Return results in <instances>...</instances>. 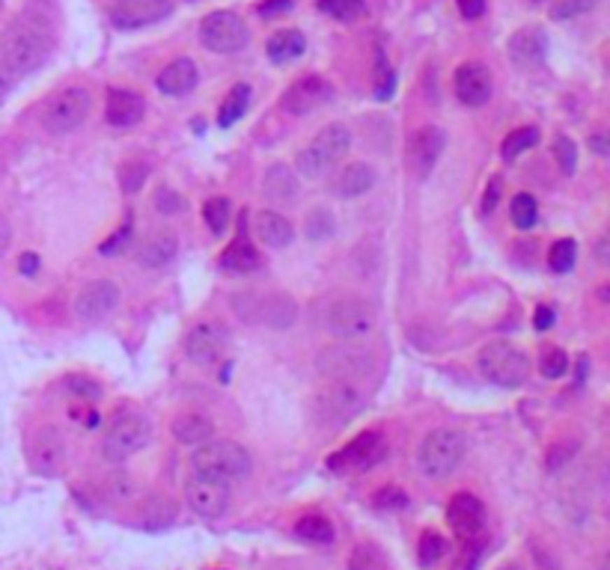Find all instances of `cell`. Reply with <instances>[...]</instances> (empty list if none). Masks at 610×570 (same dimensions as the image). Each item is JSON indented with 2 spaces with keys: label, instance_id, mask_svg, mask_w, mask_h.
I'll use <instances>...</instances> for the list:
<instances>
[{
  "label": "cell",
  "instance_id": "21",
  "mask_svg": "<svg viewBox=\"0 0 610 570\" xmlns=\"http://www.w3.org/2000/svg\"><path fill=\"white\" fill-rule=\"evenodd\" d=\"M170 9H173L170 0H116L111 6V21L122 30L146 27V24L167 18Z\"/></svg>",
  "mask_w": 610,
  "mask_h": 570
},
{
  "label": "cell",
  "instance_id": "25",
  "mask_svg": "<svg viewBox=\"0 0 610 570\" xmlns=\"http://www.w3.org/2000/svg\"><path fill=\"white\" fill-rule=\"evenodd\" d=\"M253 232L260 238V244L271 247V249H283L295 241V226H292L283 214L274 208H265L253 217Z\"/></svg>",
  "mask_w": 610,
  "mask_h": 570
},
{
  "label": "cell",
  "instance_id": "24",
  "mask_svg": "<svg viewBox=\"0 0 610 570\" xmlns=\"http://www.w3.org/2000/svg\"><path fill=\"white\" fill-rule=\"evenodd\" d=\"M197 80H199V71L194 66V59L187 57H179L173 59V63H167L158 78H155V87L164 92V95H173V98H179V95H187L197 89Z\"/></svg>",
  "mask_w": 610,
  "mask_h": 570
},
{
  "label": "cell",
  "instance_id": "55",
  "mask_svg": "<svg viewBox=\"0 0 610 570\" xmlns=\"http://www.w3.org/2000/svg\"><path fill=\"white\" fill-rule=\"evenodd\" d=\"M551 324H554V309H551V306H539L536 315H533V327L542 332V330H551Z\"/></svg>",
  "mask_w": 610,
  "mask_h": 570
},
{
  "label": "cell",
  "instance_id": "51",
  "mask_svg": "<svg viewBox=\"0 0 610 570\" xmlns=\"http://www.w3.org/2000/svg\"><path fill=\"white\" fill-rule=\"evenodd\" d=\"M66 389H72L75 395H80V398H87V401H96L99 395H101V389H99V383H92L90 377H69L66 380Z\"/></svg>",
  "mask_w": 610,
  "mask_h": 570
},
{
  "label": "cell",
  "instance_id": "52",
  "mask_svg": "<svg viewBox=\"0 0 610 570\" xmlns=\"http://www.w3.org/2000/svg\"><path fill=\"white\" fill-rule=\"evenodd\" d=\"M500 187H503L500 178H491V182H488L485 196H483V211H485V214H491V211L497 208V202H500Z\"/></svg>",
  "mask_w": 610,
  "mask_h": 570
},
{
  "label": "cell",
  "instance_id": "28",
  "mask_svg": "<svg viewBox=\"0 0 610 570\" xmlns=\"http://www.w3.org/2000/svg\"><path fill=\"white\" fill-rule=\"evenodd\" d=\"M545 48H548V39H545L542 30L521 27L518 33H512V39H509V57H512V63L530 68L545 59Z\"/></svg>",
  "mask_w": 610,
  "mask_h": 570
},
{
  "label": "cell",
  "instance_id": "45",
  "mask_svg": "<svg viewBox=\"0 0 610 570\" xmlns=\"http://www.w3.org/2000/svg\"><path fill=\"white\" fill-rule=\"evenodd\" d=\"M372 505L384 508V511H399V508L408 505V493L402 490V487H396V484H387V487H381V490H375Z\"/></svg>",
  "mask_w": 610,
  "mask_h": 570
},
{
  "label": "cell",
  "instance_id": "35",
  "mask_svg": "<svg viewBox=\"0 0 610 570\" xmlns=\"http://www.w3.org/2000/svg\"><path fill=\"white\" fill-rule=\"evenodd\" d=\"M536 142H539V128H533V125H527V128H515L512 134H509L506 140H503L500 154H503V161H506V163H512V161H518L527 149H533Z\"/></svg>",
  "mask_w": 610,
  "mask_h": 570
},
{
  "label": "cell",
  "instance_id": "23",
  "mask_svg": "<svg viewBox=\"0 0 610 570\" xmlns=\"http://www.w3.org/2000/svg\"><path fill=\"white\" fill-rule=\"evenodd\" d=\"M146 113V104H143V95L134 92V89H111L108 92V101H104V119L108 125L113 128H132L137 125Z\"/></svg>",
  "mask_w": 610,
  "mask_h": 570
},
{
  "label": "cell",
  "instance_id": "9",
  "mask_svg": "<svg viewBox=\"0 0 610 570\" xmlns=\"http://www.w3.org/2000/svg\"><path fill=\"white\" fill-rule=\"evenodd\" d=\"M236 315L248 324H265L286 330L295 321V300L283 291H248L232 297Z\"/></svg>",
  "mask_w": 610,
  "mask_h": 570
},
{
  "label": "cell",
  "instance_id": "34",
  "mask_svg": "<svg viewBox=\"0 0 610 570\" xmlns=\"http://www.w3.org/2000/svg\"><path fill=\"white\" fill-rule=\"evenodd\" d=\"M295 534L301 541H310V543H331L334 526H331V520L322 517V514H307L295 522Z\"/></svg>",
  "mask_w": 610,
  "mask_h": 570
},
{
  "label": "cell",
  "instance_id": "48",
  "mask_svg": "<svg viewBox=\"0 0 610 570\" xmlns=\"http://www.w3.org/2000/svg\"><path fill=\"white\" fill-rule=\"evenodd\" d=\"M120 182L125 193H137L140 184L146 182V166L143 163H125L120 170Z\"/></svg>",
  "mask_w": 610,
  "mask_h": 570
},
{
  "label": "cell",
  "instance_id": "19",
  "mask_svg": "<svg viewBox=\"0 0 610 570\" xmlns=\"http://www.w3.org/2000/svg\"><path fill=\"white\" fill-rule=\"evenodd\" d=\"M444 146H447V134L438 125H423L411 137V146H408V163L417 178H429V173L435 170L438 158L444 154Z\"/></svg>",
  "mask_w": 610,
  "mask_h": 570
},
{
  "label": "cell",
  "instance_id": "40",
  "mask_svg": "<svg viewBox=\"0 0 610 570\" xmlns=\"http://www.w3.org/2000/svg\"><path fill=\"white\" fill-rule=\"evenodd\" d=\"M229 199H224V196H215V199H208L206 205H203V220H206V226L212 229L215 235H224L227 232V226H229Z\"/></svg>",
  "mask_w": 610,
  "mask_h": 570
},
{
  "label": "cell",
  "instance_id": "58",
  "mask_svg": "<svg viewBox=\"0 0 610 570\" xmlns=\"http://www.w3.org/2000/svg\"><path fill=\"white\" fill-rule=\"evenodd\" d=\"M289 6H292V0H268V3L260 6V12H262V15H271V12H283Z\"/></svg>",
  "mask_w": 610,
  "mask_h": 570
},
{
  "label": "cell",
  "instance_id": "17",
  "mask_svg": "<svg viewBox=\"0 0 610 570\" xmlns=\"http://www.w3.org/2000/svg\"><path fill=\"white\" fill-rule=\"evenodd\" d=\"M185 351L191 356L194 365H215L224 360L227 351V332L218 321H199V324L187 332Z\"/></svg>",
  "mask_w": 610,
  "mask_h": 570
},
{
  "label": "cell",
  "instance_id": "18",
  "mask_svg": "<svg viewBox=\"0 0 610 570\" xmlns=\"http://www.w3.org/2000/svg\"><path fill=\"white\" fill-rule=\"evenodd\" d=\"M331 95H334V89H331V83H327L325 78L307 75V78L295 80V83H292V87L283 92V110L292 113V116L313 113V110H319L322 104L331 101Z\"/></svg>",
  "mask_w": 610,
  "mask_h": 570
},
{
  "label": "cell",
  "instance_id": "20",
  "mask_svg": "<svg viewBox=\"0 0 610 570\" xmlns=\"http://www.w3.org/2000/svg\"><path fill=\"white\" fill-rule=\"evenodd\" d=\"M453 89L459 101L467 107H483L488 104L495 83H491V71L483 63H462L453 75Z\"/></svg>",
  "mask_w": 610,
  "mask_h": 570
},
{
  "label": "cell",
  "instance_id": "49",
  "mask_svg": "<svg viewBox=\"0 0 610 570\" xmlns=\"http://www.w3.org/2000/svg\"><path fill=\"white\" fill-rule=\"evenodd\" d=\"M104 493H108V499L113 496L116 502H125V499H132L134 484H132V478H125V472H120V475H111V478L104 481Z\"/></svg>",
  "mask_w": 610,
  "mask_h": 570
},
{
  "label": "cell",
  "instance_id": "62",
  "mask_svg": "<svg viewBox=\"0 0 610 570\" xmlns=\"http://www.w3.org/2000/svg\"><path fill=\"white\" fill-rule=\"evenodd\" d=\"M533 3H539V0H533Z\"/></svg>",
  "mask_w": 610,
  "mask_h": 570
},
{
  "label": "cell",
  "instance_id": "5",
  "mask_svg": "<svg viewBox=\"0 0 610 570\" xmlns=\"http://www.w3.org/2000/svg\"><path fill=\"white\" fill-rule=\"evenodd\" d=\"M351 149V131L343 122H331L325 125L319 134L310 140L307 149H301L295 154V170L304 178H322L331 166H336L339 161L348 154Z\"/></svg>",
  "mask_w": 610,
  "mask_h": 570
},
{
  "label": "cell",
  "instance_id": "12",
  "mask_svg": "<svg viewBox=\"0 0 610 570\" xmlns=\"http://www.w3.org/2000/svg\"><path fill=\"white\" fill-rule=\"evenodd\" d=\"M199 42L212 54H239L248 45V24L236 12L218 9L212 15H206L203 24H199Z\"/></svg>",
  "mask_w": 610,
  "mask_h": 570
},
{
  "label": "cell",
  "instance_id": "47",
  "mask_svg": "<svg viewBox=\"0 0 610 570\" xmlns=\"http://www.w3.org/2000/svg\"><path fill=\"white\" fill-rule=\"evenodd\" d=\"M132 235H134V223H132V217H125V223L116 229L108 241H104L99 249H101V256H116V253H122V249L128 247V241H132Z\"/></svg>",
  "mask_w": 610,
  "mask_h": 570
},
{
  "label": "cell",
  "instance_id": "14",
  "mask_svg": "<svg viewBox=\"0 0 610 570\" xmlns=\"http://www.w3.org/2000/svg\"><path fill=\"white\" fill-rule=\"evenodd\" d=\"M27 458H30V467L36 469L39 475L57 478V475L66 472L72 451H69V439L63 437V431H57L54 425H45V428H39V431L30 437Z\"/></svg>",
  "mask_w": 610,
  "mask_h": 570
},
{
  "label": "cell",
  "instance_id": "36",
  "mask_svg": "<svg viewBox=\"0 0 610 570\" xmlns=\"http://www.w3.org/2000/svg\"><path fill=\"white\" fill-rule=\"evenodd\" d=\"M348 570H390L387 555L378 543H357L348 558Z\"/></svg>",
  "mask_w": 610,
  "mask_h": 570
},
{
  "label": "cell",
  "instance_id": "11",
  "mask_svg": "<svg viewBox=\"0 0 610 570\" xmlns=\"http://www.w3.org/2000/svg\"><path fill=\"white\" fill-rule=\"evenodd\" d=\"M315 372L331 380H357L372 372V353L360 348L357 342H339L331 348L319 351L315 356Z\"/></svg>",
  "mask_w": 610,
  "mask_h": 570
},
{
  "label": "cell",
  "instance_id": "7",
  "mask_svg": "<svg viewBox=\"0 0 610 570\" xmlns=\"http://www.w3.org/2000/svg\"><path fill=\"white\" fill-rule=\"evenodd\" d=\"M90 110H92V95L84 87H69V89L54 92L45 101L39 122L51 137H63L84 125Z\"/></svg>",
  "mask_w": 610,
  "mask_h": 570
},
{
  "label": "cell",
  "instance_id": "4",
  "mask_svg": "<svg viewBox=\"0 0 610 570\" xmlns=\"http://www.w3.org/2000/svg\"><path fill=\"white\" fill-rule=\"evenodd\" d=\"M467 437L459 428H435L423 437L417 448V467L429 481H441L455 472V467L464 460Z\"/></svg>",
  "mask_w": 610,
  "mask_h": 570
},
{
  "label": "cell",
  "instance_id": "8",
  "mask_svg": "<svg viewBox=\"0 0 610 570\" xmlns=\"http://www.w3.org/2000/svg\"><path fill=\"white\" fill-rule=\"evenodd\" d=\"M152 439V422L143 413H122L111 422L101 437V458L108 463H122L137 451H143Z\"/></svg>",
  "mask_w": 610,
  "mask_h": 570
},
{
  "label": "cell",
  "instance_id": "30",
  "mask_svg": "<svg viewBox=\"0 0 610 570\" xmlns=\"http://www.w3.org/2000/svg\"><path fill=\"white\" fill-rule=\"evenodd\" d=\"M170 431H173V437L179 439L182 446H199V443H206V439H212V434H215V422L208 419L206 413L185 410V413H179V416L173 419Z\"/></svg>",
  "mask_w": 610,
  "mask_h": 570
},
{
  "label": "cell",
  "instance_id": "1",
  "mask_svg": "<svg viewBox=\"0 0 610 570\" xmlns=\"http://www.w3.org/2000/svg\"><path fill=\"white\" fill-rule=\"evenodd\" d=\"M51 27L45 18L24 12V15L13 18L0 33V57H3V68L9 75H30L36 71L51 54Z\"/></svg>",
  "mask_w": 610,
  "mask_h": 570
},
{
  "label": "cell",
  "instance_id": "53",
  "mask_svg": "<svg viewBox=\"0 0 610 570\" xmlns=\"http://www.w3.org/2000/svg\"><path fill=\"white\" fill-rule=\"evenodd\" d=\"M155 205H158V208H161L164 214H173V211L179 208V205H185V202H182L179 196H176L173 190H167V187H164V190H158V196H155Z\"/></svg>",
  "mask_w": 610,
  "mask_h": 570
},
{
  "label": "cell",
  "instance_id": "31",
  "mask_svg": "<svg viewBox=\"0 0 610 570\" xmlns=\"http://www.w3.org/2000/svg\"><path fill=\"white\" fill-rule=\"evenodd\" d=\"M220 268L229 270V273H253L262 268V256L248 238H236L224 253H220Z\"/></svg>",
  "mask_w": 610,
  "mask_h": 570
},
{
  "label": "cell",
  "instance_id": "10",
  "mask_svg": "<svg viewBox=\"0 0 610 570\" xmlns=\"http://www.w3.org/2000/svg\"><path fill=\"white\" fill-rule=\"evenodd\" d=\"M363 392L357 389L355 380H331L327 377L325 383L315 389L313 395V410L322 422H331V425H343L348 419L363 410Z\"/></svg>",
  "mask_w": 610,
  "mask_h": 570
},
{
  "label": "cell",
  "instance_id": "37",
  "mask_svg": "<svg viewBox=\"0 0 610 570\" xmlns=\"http://www.w3.org/2000/svg\"><path fill=\"white\" fill-rule=\"evenodd\" d=\"M574 261H578V244L572 241V238H560V241L551 244L548 249V268L554 273H569L574 268Z\"/></svg>",
  "mask_w": 610,
  "mask_h": 570
},
{
  "label": "cell",
  "instance_id": "3",
  "mask_svg": "<svg viewBox=\"0 0 610 570\" xmlns=\"http://www.w3.org/2000/svg\"><path fill=\"white\" fill-rule=\"evenodd\" d=\"M191 469L197 475H206V478L236 484L241 478H248L250 455H248V448L232 443V439H206L191 455Z\"/></svg>",
  "mask_w": 610,
  "mask_h": 570
},
{
  "label": "cell",
  "instance_id": "16",
  "mask_svg": "<svg viewBox=\"0 0 610 570\" xmlns=\"http://www.w3.org/2000/svg\"><path fill=\"white\" fill-rule=\"evenodd\" d=\"M120 306V285L113 279H92L75 297V315L84 324H101Z\"/></svg>",
  "mask_w": 610,
  "mask_h": 570
},
{
  "label": "cell",
  "instance_id": "32",
  "mask_svg": "<svg viewBox=\"0 0 610 570\" xmlns=\"http://www.w3.org/2000/svg\"><path fill=\"white\" fill-rule=\"evenodd\" d=\"M265 51H268L271 63H292V59H298L307 51V39H304L298 30H277L271 39H268Z\"/></svg>",
  "mask_w": 610,
  "mask_h": 570
},
{
  "label": "cell",
  "instance_id": "43",
  "mask_svg": "<svg viewBox=\"0 0 610 570\" xmlns=\"http://www.w3.org/2000/svg\"><path fill=\"white\" fill-rule=\"evenodd\" d=\"M566 368H569V356H566L562 348H548L542 356H539V372H542L545 377H551V380L562 377L566 374Z\"/></svg>",
  "mask_w": 610,
  "mask_h": 570
},
{
  "label": "cell",
  "instance_id": "46",
  "mask_svg": "<svg viewBox=\"0 0 610 570\" xmlns=\"http://www.w3.org/2000/svg\"><path fill=\"white\" fill-rule=\"evenodd\" d=\"M554 158H557V163H560V170L566 173V175H572L574 166H578V146H574V140L557 137V142H554Z\"/></svg>",
  "mask_w": 610,
  "mask_h": 570
},
{
  "label": "cell",
  "instance_id": "60",
  "mask_svg": "<svg viewBox=\"0 0 610 570\" xmlns=\"http://www.w3.org/2000/svg\"><path fill=\"white\" fill-rule=\"evenodd\" d=\"M593 149H595L598 154H604V152H607V146H604V137H602V134H595V137H593Z\"/></svg>",
  "mask_w": 610,
  "mask_h": 570
},
{
  "label": "cell",
  "instance_id": "57",
  "mask_svg": "<svg viewBox=\"0 0 610 570\" xmlns=\"http://www.w3.org/2000/svg\"><path fill=\"white\" fill-rule=\"evenodd\" d=\"M18 268H21V273H36L39 270V256L24 253V256L18 258Z\"/></svg>",
  "mask_w": 610,
  "mask_h": 570
},
{
  "label": "cell",
  "instance_id": "29",
  "mask_svg": "<svg viewBox=\"0 0 610 570\" xmlns=\"http://www.w3.org/2000/svg\"><path fill=\"white\" fill-rule=\"evenodd\" d=\"M179 253V241L170 229H161V232H152L143 244L137 247V261L143 268H164L170 265Z\"/></svg>",
  "mask_w": 610,
  "mask_h": 570
},
{
  "label": "cell",
  "instance_id": "39",
  "mask_svg": "<svg viewBox=\"0 0 610 570\" xmlns=\"http://www.w3.org/2000/svg\"><path fill=\"white\" fill-rule=\"evenodd\" d=\"M509 211H512L509 217H512L515 229H533L536 220H539V205H536V199L530 193H518V196H515Z\"/></svg>",
  "mask_w": 610,
  "mask_h": 570
},
{
  "label": "cell",
  "instance_id": "13",
  "mask_svg": "<svg viewBox=\"0 0 610 570\" xmlns=\"http://www.w3.org/2000/svg\"><path fill=\"white\" fill-rule=\"evenodd\" d=\"M384 434L381 431H363L355 439H348L343 448H336L331 458H327V469L336 475H351V472H363L369 469L372 463H378L384 458Z\"/></svg>",
  "mask_w": 610,
  "mask_h": 570
},
{
  "label": "cell",
  "instance_id": "59",
  "mask_svg": "<svg viewBox=\"0 0 610 570\" xmlns=\"http://www.w3.org/2000/svg\"><path fill=\"white\" fill-rule=\"evenodd\" d=\"M9 92V71L3 68V63H0V98Z\"/></svg>",
  "mask_w": 610,
  "mask_h": 570
},
{
  "label": "cell",
  "instance_id": "50",
  "mask_svg": "<svg viewBox=\"0 0 610 570\" xmlns=\"http://www.w3.org/2000/svg\"><path fill=\"white\" fill-rule=\"evenodd\" d=\"M574 448H578V443H574V439H562V443H554V446H551V451H548V469L557 472L562 463L572 458Z\"/></svg>",
  "mask_w": 610,
  "mask_h": 570
},
{
  "label": "cell",
  "instance_id": "26",
  "mask_svg": "<svg viewBox=\"0 0 610 570\" xmlns=\"http://www.w3.org/2000/svg\"><path fill=\"white\" fill-rule=\"evenodd\" d=\"M372 184H375V173H372V166L363 163V161H348V163H343V166L336 170L334 182H331L334 193L343 196V199H357V196H363L367 190H372Z\"/></svg>",
  "mask_w": 610,
  "mask_h": 570
},
{
  "label": "cell",
  "instance_id": "27",
  "mask_svg": "<svg viewBox=\"0 0 610 570\" xmlns=\"http://www.w3.org/2000/svg\"><path fill=\"white\" fill-rule=\"evenodd\" d=\"M262 193L271 205H289L298 199V173L289 163H271L262 178Z\"/></svg>",
  "mask_w": 610,
  "mask_h": 570
},
{
  "label": "cell",
  "instance_id": "61",
  "mask_svg": "<svg viewBox=\"0 0 610 570\" xmlns=\"http://www.w3.org/2000/svg\"><path fill=\"white\" fill-rule=\"evenodd\" d=\"M497 570H524V567H521L518 562H506V564H500Z\"/></svg>",
  "mask_w": 610,
  "mask_h": 570
},
{
  "label": "cell",
  "instance_id": "2",
  "mask_svg": "<svg viewBox=\"0 0 610 570\" xmlns=\"http://www.w3.org/2000/svg\"><path fill=\"white\" fill-rule=\"evenodd\" d=\"M315 321L343 342H360L375 330V309L369 300L351 291H334L315 309Z\"/></svg>",
  "mask_w": 610,
  "mask_h": 570
},
{
  "label": "cell",
  "instance_id": "33",
  "mask_svg": "<svg viewBox=\"0 0 610 570\" xmlns=\"http://www.w3.org/2000/svg\"><path fill=\"white\" fill-rule=\"evenodd\" d=\"M248 107H250V87H248V83H239V87H232V89H229V95L224 98V104H220L218 122L224 125V128L236 125L239 119H241L244 113H248Z\"/></svg>",
  "mask_w": 610,
  "mask_h": 570
},
{
  "label": "cell",
  "instance_id": "38",
  "mask_svg": "<svg viewBox=\"0 0 610 570\" xmlns=\"http://www.w3.org/2000/svg\"><path fill=\"white\" fill-rule=\"evenodd\" d=\"M444 553H447V541H444V534L432 532V529H426L423 534H420V541H417V558H420V564H426V567L438 564L441 558H444Z\"/></svg>",
  "mask_w": 610,
  "mask_h": 570
},
{
  "label": "cell",
  "instance_id": "42",
  "mask_svg": "<svg viewBox=\"0 0 610 570\" xmlns=\"http://www.w3.org/2000/svg\"><path fill=\"white\" fill-rule=\"evenodd\" d=\"M307 235L313 238V241H325V238H331L336 232V223H334V214L327 208H313L307 214Z\"/></svg>",
  "mask_w": 610,
  "mask_h": 570
},
{
  "label": "cell",
  "instance_id": "22",
  "mask_svg": "<svg viewBox=\"0 0 610 570\" xmlns=\"http://www.w3.org/2000/svg\"><path fill=\"white\" fill-rule=\"evenodd\" d=\"M447 520L462 541H474L485 526V505L474 493H455L447 505Z\"/></svg>",
  "mask_w": 610,
  "mask_h": 570
},
{
  "label": "cell",
  "instance_id": "56",
  "mask_svg": "<svg viewBox=\"0 0 610 570\" xmlns=\"http://www.w3.org/2000/svg\"><path fill=\"white\" fill-rule=\"evenodd\" d=\"M9 241H13V229H9V223H6V217H3V214H0V258L6 256Z\"/></svg>",
  "mask_w": 610,
  "mask_h": 570
},
{
  "label": "cell",
  "instance_id": "41",
  "mask_svg": "<svg viewBox=\"0 0 610 570\" xmlns=\"http://www.w3.org/2000/svg\"><path fill=\"white\" fill-rule=\"evenodd\" d=\"M319 9L336 21H357L363 15V0H319Z\"/></svg>",
  "mask_w": 610,
  "mask_h": 570
},
{
  "label": "cell",
  "instance_id": "44",
  "mask_svg": "<svg viewBox=\"0 0 610 570\" xmlns=\"http://www.w3.org/2000/svg\"><path fill=\"white\" fill-rule=\"evenodd\" d=\"M595 3H598V0H557V3L551 6V18H554V21L578 18V15H586V12H593Z\"/></svg>",
  "mask_w": 610,
  "mask_h": 570
},
{
  "label": "cell",
  "instance_id": "6",
  "mask_svg": "<svg viewBox=\"0 0 610 570\" xmlns=\"http://www.w3.org/2000/svg\"><path fill=\"white\" fill-rule=\"evenodd\" d=\"M479 374L503 389H518L530 377V356L512 342H491L479 351Z\"/></svg>",
  "mask_w": 610,
  "mask_h": 570
},
{
  "label": "cell",
  "instance_id": "54",
  "mask_svg": "<svg viewBox=\"0 0 610 570\" xmlns=\"http://www.w3.org/2000/svg\"><path fill=\"white\" fill-rule=\"evenodd\" d=\"M455 3H459L462 18H467V21H474L485 12V0H455Z\"/></svg>",
  "mask_w": 610,
  "mask_h": 570
},
{
  "label": "cell",
  "instance_id": "15",
  "mask_svg": "<svg viewBox=\"0 0 610 570\" xmlns=\"http://www.w3.org/2000/svg\"><path fill=\"white\" fill-rule=\"evenodd\" d=\"M185 502L197 517L218 520V517H224L227 508H229V484L194 472L191 478L185 481Z\"/></svg>",
  "mask_w": 610,
  "mask_h": 570
}]
</instances>
